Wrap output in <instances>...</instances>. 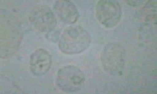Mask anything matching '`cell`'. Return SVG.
I'll use <instances>...</instances> for the list:
<instances>
[{
  "label": "cell",
  "instance_id": "obj_8",
  "mask_svg": "<svg viewBox=\"0 0 157 94\" xmlns=\"http://www.w3.org/2000/svg\"><path fill=\"white\" fill-rule=\"evenodd\" d=\"M54 9L59 19L67 24H74L79 17V13L76 6L68 0L56 1L54 4Z\"/></svg>",
  "mask_w": 157,
  "mask_h": 94
},
{
  "label": "cell",
  "instance_id": "obj_1",
  "mask_svg": "<svg viewBox=\"0 0 157 94\" xmlns=\"http://www.w3.org/2000/svg\"><path fill=\"white\" fill-rule=\"evenodd\" d=\"M23 34L21 27L13 15L3 11L1 14V58H9L18 49Z\"/></svg>",
  "mask_w": 157,
  "mask_h": 94
},
{
  "label": "cell",
  "instance_id": "obj_2",
  "mask_svg": "<svg viewBox=\"0 0 157 94\" xmlns=\"http://www.w3.org/2000/svg\"><path fill=\"white\" fill-rule=\"evenodd\" d=\"M92 41L89 33L78 25L67 27L61 35L59 48L61 52L67 55H75L88 49Z\"/></svg>",
  "mask_w": 157,
  "mask_h": 94
},
{
  "label": "cell",
  "instance_id": "obj_5",
  "mask_svg": "<svg viewBox=\"0 0 157 94\" xmlns=\"http://www.w3.org/2000/svg\"><path fill=\"white\" fill-rule=\"evenodd\" d=\"M120 4L114 0H100L95 6V16L100 23L107 28H113L121 19Z\"/></svg>",
  "mask_w": 157,
  "mask_h": 94
},
{
  "label": "cell",
  "instance_id": "obj_6",
  "mask_svg": "<svg viewBox=\"0 0 157 94\" xmlns=\"http://www.w3.org/2000/svg\"><path fill=\"white\" fill-rule=\"evenodd\" d=\"M29 19L30 24L41 32L47 33L57 26V20L53 11L46 6H35L30 11Z\"/></svg>",
  "mask_w": 157,
  "mask_h": 94
},
{
  "label": "cell",
  "instance_id": "obj_9",
  "mask_svg": "<svg viewBox=\"0 0 157 94\" xmlns=\"http://www.w3.org/2000/svg\"><path fill=\"white\" fill-rule=\"evenodd\" d=\"M60 32L59 30L55 28L49 32L46 33V38L49 41L52 43H57L60 38Z\"/></svg>",
  "mask_w": 157,
  "mask_h": 94
},
{
  "label": "cell",
  "instance_id": "obj_7",
  "mask_svg": "<svg viewBox=\"0 0 157 94\" xmlns=\"http://www.w3.org/2000/svg\"><path fill=\"white\" fill-rule=\"evenodd\" d=\"M52 65V56L45 49H37L30 55L29 68L31 72L36 76L41 77L46 74Z\"/></svg>",
  "mask_w": 157,
  "mask_h": 94
},
{
  "label": "cell",
  "instance_id": "obj_4",
  "mask_svg": "<svg viewBox=\"0 0 157 94\" xmlns=\"http://www.w3.org/2000/svg\"><path fill=\"white\" fill-rule=\"evenodd\" d=\"M84 83V73L77 66H64L58 71L56 85L63 92H78L83 88Z\"/></svg>",
  "mask_w": 157,
  "mask_h": 94
},
{
  "label": "cell",
  "instance_id": "obj_3",
  "mask_svg": "<svg viewBox=\"0 0 157 94\" xmlns=\"http://www.w3.org/2000/svg\"><path fill=\"white\" fill-rule=\"evenodd\" d=\"M101 61L103 69L108 74L114 77L121 76L126 62L125 49L118 43H107L102 50Z\"/></svg>",
  "mask_w": 157,
  "mask_h": 94
}]
</instances>
